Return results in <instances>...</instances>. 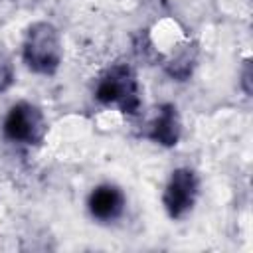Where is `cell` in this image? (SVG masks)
<instances>
[{"label": "cell", "instance_id": "1", "mask_svg": "<svg viewBox=\"0 0 253 253\" xmlns=\"http://www.w3.org/2000/svg\"><path fill=\"white\" fill-rule=\"evenodd\" d=\"M22 59L38 75H55L63 61V40L59 30L45 20L28 26L22 42Z\"/></svg>", "mask_w": 253, "mask_h": 253}, {"label": "cell", "instance_id": "7", "mask_svg": "<svg viewBox=\"0 0 253 253\" xmlns=\"http://www.w3.org/2000/svg\"><path fill=\"white\" fill-rule=\"evenodd\" d=\"M14 79H16V71L12 57L4 49H0V93L8 91L14 85Z\"/></svg>", "mask_w": 253, "mask_h": 253}, {"label": "cell", "instance_id": "5", "mask_svg": "<svg viewBox=\"0 0 253 253\" xmlns=\"http://www.w3.org/2000/svg\"><path fill=\"white\" fill-rule=\"evenodd\" d=\"M126 210V196L121 186L103 182L87 196V211L99 223H113L123 217Z\"/></svg>", "mask_w": 253, "mask_h": 253}, {"label": "cell", "instance_id": "8", "mask_svg": "<svg viewBox=\"0 0 253 253\" xmlns=\"http://www.w3.org/2000/svg\"><path fill=\"white\" fill-rule=\"evenodd\" d=\"M251 65H249V59H245V65H243V71H241V85H243V91L249 95L251 93Z\"/></svg>", "mask_w": 253, "mask_h": 253}, {"label": "cell", "instance_id": "4", "mask_svg": "<svg viewBox=\"0 0 253 253\" xmlns=\"http://www.w3.org/2000/svg\"><path fill=\"white\" fill-rule=\"evenodd\" d=\"M200 196V178L198 174L188 168L180 166L174 168L164 184L162 190V206L170 219H184L192 213Z\"/></svg>", "mask_w": 253, "mask_h": 253}, {"label": "cell", "instance_id": "2", "mask_svg": "<svg viewBox=\"0 0 253 253\" xmlns=\"http://www.w3.org/2000/svg\"><path fill=\"white\" fill-rule=\"evenodd\" d=\"M93 95L101 105H115L125 115H138L142 107L140 83L128 63L109 65L99 75Z\"/></svg>", "mask_w": 253, "mask_h": 253}, {"label": "cell", "instance_id": "6", "mask_svg": "<svg viewBox=\"0 0 253 253\" xmlns=\"http://www.w3.org/2000/svg\"><path fill=\"white\" fill-rule=\"evenodd\" d=\"M182 136V119L174 103H162L156 109L154 119L148 123L146 138L158 146L172 148L180 142Z\"/></svg>", "mask_w": 253, "mask_h": 253}, {"label": "cell", "instance_id": "3", "mask_svg": "<svg viewBox=\"0 0 253 253\" xmlns=\"http://www.w3.org/2000/svg\"><path fill=\"white\" fill-rule=\"evenodd\" d=\"M2 134L14 144L38 146L47 134V119L38 105L18 101L8 109L2 121Z\"/></svg>", "mask_w": 253, "mask_h": 253}]
</instances>
